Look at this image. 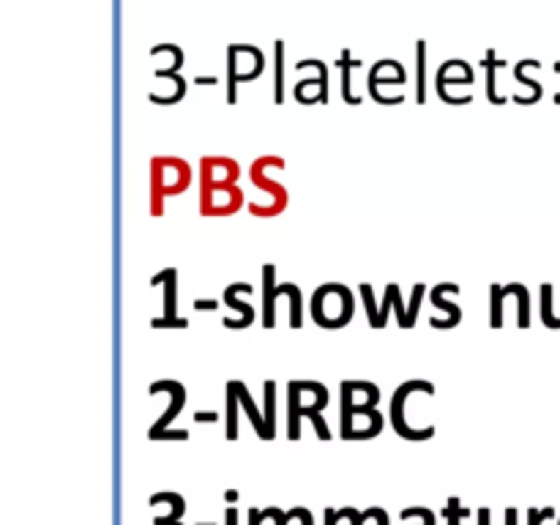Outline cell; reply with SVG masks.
I'll return each instance as SVG.
<instances>
[{
    "label": "cell",
    "mask_w": 560,
    "mask_h": 525,
    "mask_svg": "<svg viewBox=\"0 0 560 525\" xmlns=\"http://www.w3.org/2000/svg\"><path fill=\"white\" fill-rule=\"evenodd\" d=\"M176 525H181V523H176Z\"/></svg>",
    "instance_id": "37"
},
{
    "label": "cell",
    "mask_w": 560,
    "mask_h": 525,
    "mask_svg": "<svg viewBox=\"0 0 560 525\" xmlns=\"http://www.w3.org/2000/svg\"><path fill=\"white\" fill-rule=\"evenodd\" d=\"M227 438L235 440L238 438V394L235 388L227 383Z\"/></svg>",
    "instance_id": "7"
},
{
    "label": "cell",
    "mask_w": 560,
    "mask_h": 525,
    "mask_svg": "<svg viewBox=\"0 0 560 525\" xmlns=\"http://www.w3.org/2000/svg\"><path fill=\"white\" fill-rule=\"evenodd\" d=\"M506 290L519 296V329H527V326H530V301H527V290L522 285H508Z\"/></svg>",
    "instance_id": "9"
},
{
    "label": "cell",
    "mask_w": 560,
    "mask_h": 525,
    "mask_svg": "<svg viewBox=\"0 0 560 525\" xmlns=\"http://www.w3.org/2000/svg\"><path fill=\"white\" fill-rule=\"evenodd\" d=\"M478 525H490V509H481L478 511Z\"/></svg>",
    "instance_id": "32"
},
{
    "label": "cell",
    "mask_w": 560,
    "mask_h": 525,
    "mask_svg": "<svg viewBox=\"0 0 560 525\" xmlns=\"http://www.w3.org/2000/svg\"><path fill=\"white\" fill-rule=\"evenodd\" d=\"M424 53H426V47H424V41H419L416 44V55H419V93H416V99L419 102H424Z\"/></svg>",
    "instance_id": "22"
},
{
    "label": "cell",
    "mask_w": 560,
    "mask_h": 525,
    "mask_svg": "<svg viewBox=\"0 0 560 525\" xmlns=\"http://www.w3.org/2000/svg\"><path fill=\"white\" fill-rule=\"evenodd\" d=\"M203 525H210V523H203Z\"/></svg>",
    "instance_id": "36"
},
{
    "label": "cell",
    "mask_w": 560,
    "mask_h": 525,
    "mask_svg": "<svg viewBox=\"0 0 560 525\" xmlns=\"http://www.w3.org/2000/svg\"><path fill=\"white\" fill-rule=\"evenodd\" d=\"M468 511L459 507V498H451L448 501V509H446V517H448V525H459V520L465 517Z\"/></svg>",
    "instance_id": "21"
},
{
    "label": "cell",
    "mask_w": 560,
    "mask_h": 525,
    "mask_svg": "<svg viewBox=\"0 0 560 525\" xmlns=\"http://www.w3.org/2000/svg\"><path fill=\"white\" fill-rule=\"evenodd\" d=\"M216 413H194V421H216Z\"/></svg>",
    "instance_id": "31"
},
{
    "label": "cell",
    "mask_w": 560,
    "mask_h": 525,
    "mask_svg": "<svg viewBox=\"0 0 560 525\" xmlns=\"http://www.w3.org/2000/svg\"><path fill=\"white\" fill-rule=\"evenodd\" d=\"M542 317L546 329H560V323L552 317V285H542Z\"/></svg>",
    "instance_id": "11"
},
{
    "label": "cell",
    "mask_w": 560,
    "mask_h": 525,
    "mask_svg": "<svg viewBox=\"0 0 560 525\" xmlns=\"http://www.w3.org/2000/svg\"><path fill=\"white\" fill-rule=\"evenodd\" d=\"M219 307V301H200V298H194V309H216Z\"/></svg>",
    "instance_id": "25"
},
{
    "label": "cell",
    "mask_w": 560,
    "mask_h": 525,
    "mask_svg": "<svg viewBox=\"0 0 560 525\" xmlns=\"http://www.w3.org/2000/svg\"><path fill=\"white\" fill-rule=\"evenodd\" d=\"M402 517L404 520H410V517H421L424 523L426 525H435L438 523V517H435V511H429V509H421V507H416V509H404L402 511Z\"/></svg>",
    "instance_id": "19"
},
{
    "label": "cell",
    "mask_w": 560,
    "mask_h": 525,
    "mask_svg": "<svg viewBox=\"0 0 560 525\" xmlns=\"http://www.w3.org/2000/svg\"><path fill=\"white\" fill-rule=\"evenodd\" d=\"M274 381H268L265 383V424H268V433H271V438H274Z\"/></svg>",
    "instance_id": "17"
},
{
    "label": "cell",
    "mask_w": 560,
    "mask_h": 525,
    "mask_svg": "<svg viewBox=\"0 0 560 525\" xmlns=\"http://www.w3.org/2000/svg\"><path fill=\"white\" fill-rule=\"evenodd\" d=\"M503 298H506L503 287H500V285H492V326H495V329L503 326V315H500V301H503Z\"/></svg>",
    "instance_id": "15"
},
{
    "label": "cell",
    "mask_w": 560,
    "mask_h": 525,
    "mask_svg": "<svg viewBox=\"0 0 560 525\" xmlns=\"http://www.w3.org/2000/svg\"><path fill=\"white\" fill-rule=\"evenodd\" d=\"M506 525H517V509H508L506 511Z\"/></svg>",
    "instance_id": "34"
},
{
    "label": "cell",
    "mask_w": 560,
    "mask_h": 525,
    "mask_svg": "<svg viewBox=\"0 0 560 525\" xmlns=\"http://www.w3.org/2000/svg\"><path fill=\"white\" fill-rule=\"evenodd\" d=\"M194 85H219L216 77H194Z\"/></svg>",
    "instance_id": "26"
},
{
    "label": "cell",
    "mask_w": 560,
    "mask_h": 525,
    "mask_svg": "<svg viewBox=\"0 0 560 525\" xmlns=\"http://www.w3.org/2000/svg\"><path fill=\"white\" fill-rule=\"evenodd\" d=\"M394 296H397V285H388V287H385V304H383V309H380V320H377V329H383V326H385V317H388L391 307H394Z\"/></svg>",
    "instance_id": "20"
},
{
    "label": "cell",
    "mask_w": 560,
    "mask_h": 525,
    "mask_svg": "<svg viewBox=\"0 0 560 525\" xmlns=\"http://www.w3.org/2000/svg\"><path fill=\"white\" fill-rule=\"evenodd\" d=\"M443 287H446V285H438V287H435V290H432V301H435V307H440V309H446V312H448V315H451V320H448V329H451V326H454L456 320H459V309H456L454 304H448V301H443Z\"/></svg>",
    "instance_id": "13"
},
{
    "label": "cell",
    "mask_w": 560,
    "mask_h": 525,
    "mask_svg": "<svg viewBox=\"0 0 560 525\" xmlns=\"http://www.w3.org/2000/svg\"><path fill=\"white\" fill-rule=\"evenodd\" d=\"M339 523V514H336V509H325V525H336Z\"/></svg>",
    "instance_id": "29"
},
{
    "label": "cell",
    "mask_w": 560,
    "mask_h": 525,
    "mask_svg": "<svg viewBox=\"0 0 560 525\" xmlns=\"http://www.w3.org/2000/svg\"><path fill=\"white\" fill-rule=\"evenodd\" d=\"M151 394H158V391H170V397H173V405L167 408V413L161 416V419L148 430V438L151 440H164V433H167V427L176 421V416L181 413V408H183V403H186V388L181 383H176V381H158V383H154L151 388H148Z\"/></svg>",
    "instance_id": "2"
},
{
    "label": "cell",
    "mask_w": 560,
    "mask_h": 525,
    "mask_svg": "<svg viewBox=\"0 0 560 525\" xmlns=\"http://www.w3.org/2000/svg\"><path fill=\"white\" fill-rule=\"evenodd\" d=\"M227 525H238V511L235 509H227Z\"/></svg>",
    "instance_id": "35"
},
{
    "label": "cell",
    "mask_w": 560,
    "mask_h": 525,
    "mask_svg": "<svg viewBox=\"0 0 560 525\" xmlns=\"http://www.w3.org/2000/svg\"><path fill=\"white\" fill-rule=\"evenodd\" d=\"M306 66H315V60H301L298 69H306ZM317 69H320V99L317 102H328V71H325V63L317 60Z\"/></svg>",
    "instance_id": "14"
},
{
    "label": "cell",
    "mask_w": 560,
    "mask_h": 525,
    "mask_svg": "<svg viewBox=\"0 0 560 525\" xmlns=\"http://www.w3.org/2000/svg\"><path fill=\"white\" fill-rule=\"evenodd\" d=\"M167 293H164V317L158 320H151V329H186L189 320L186 317H178V271L170 268V277H167Z\"/></svg>",
    "instance_id": "3"
},
{
    "label": "cell",
    "mask_w": 560,
    "mask_h": 525,
    "mask_svg": "<svg viewBox=\"0 0 560 525\" xmlns=\"http://www.w3.org/2000/svg\"><path fill=\"white\" fill-rule=\"evenodd\" d=\"M352 391H355L352 383L350 381H345V383H342V438H345V440H355V430H352V413H355V410H352V408H355V405H352Z\"/></svg>",
    "instance_id": "6"
},
{
    "label": "cell",
    "mask_w": 560,
    "mask_h": 525,
    "mask_svg": "<svg viewBox=\"0 0 560 525\" xmlns=\"http://www.w3.org/2000/svg\"><path fill=\"white\" fill-rule=\"evenodd\" d=\"M276 102H284V41H276Z\"/></svg>",
    "instance_id": "12"
},
{
    "label": "cell",
    "mask_w": 560,
    "mask_h": 525,
    "mask_svg": "<svg viewBox=\"0 0 560 525\" xmlns=\"http://www.w3.org/2000/svg\"><path fill=\"white\" fill-rule=\"evenodd\" d=\"M555 511L552 509H527V525H542L544 520H549Z\"/></svg>",
    "instance_id": "23"
},
{
    "label": "cell",
    "mask_w": 560,
    "mask_h": 525,
    "mask_svg": "<svg viewBox=\"0 0 560 525\" xmlns=\"http://www.w3.org/2000/svg\"><path fill=\"white\" fill-rule=\"evenodd\" d=\"M230 386L235 388V394H238V400H241V405L246 408V413H249V419H252V424H254V430H257V435L263 438V440H271V433H268V424H265L263 419H260V413H257V408H254V403H252V397H249V391H246V386L241 383V381H230Z\"/></svg>",
    "instance_id": "5"
},
{
    "label": "cell",
    "mask_w": 560,
    "mask_h": 525,
    "mask_svg": "<svg viewBox=\"0 0 560 525\" xmlns=\"http://www.w3.org/2000/svg\"><path fill=\"white\" fill-rule=\"evenodd\" d=\"M263 280V323L265 329H274V301L281 293V287H274V265H265Z\"/></svg>",
    "instance_id": "4"
},
{
    "label": "cell",
    "mask_w": 560,
    "mask_h": 525,
    "mask_svg": "<svg viewBox=\"0 0 560 525\" xmlns=\"http://www.w3.org/2000/svg\"><path fill=\"white\" fill-rule=\"evenodd\" d=\"M421 296H424V285H416V287H413V301H410V312H407V317H410V326H413V320H416V315H419Z\"/></svg>",
    "instance_id": "24"
},
{
    "label": "cell",
    "mask_w": 560,
    "mask_h": 525,
    "mask_svg": "<svg viewBox=\"0 0 560 525\" xmlns=\"http://www.w3.org/2000/svg\"><path fill=\"white\" fill-rule=\"evenodd\" d=\"M361 296H364V304H367L369 320H372V326L377 329V320H380V315H377V307H375V296H372V287H369V285H361Z\"/></svg>",
    "instance_id": "18"
},
{
    "label": "cell",
    "mask_w": 560,
    "mask_h": 525,
    "mask_svg": "<svg viewBox=\"0 0 560 525\" xmlns=\"http://www.w3.org/2000/svg\"><path fill=\"white\" fill-rule=\"evenodd\" d=\"M298 514H301V509H290V511H287V514H284V511H281V509H276V507H271V509H263V520L265 517H271V520H274V523L276 525H287L290 523V520H296Z\"/></svg>",
    "instance_id": "16"
},
{
    "label": "cell",
    "mask_w": 560,
    "mask_h": 525,
    "mask_svg": "<svg viewBox=\"0 0 560 525\" xmlns=\"http://www.w3.org/2000/svg\"><path fill=\"white\" fill-rule=\"evenodd\" d=\"M352 66H358V60H350V53H342V96H345V102L358 105L361 99L350 93V69Z\"/></svg>",
    "instance_id": "8"
},
{
    "label": "cell",
    "mask_w": 560,
    "mask_h": 525,
    "mask_svg": "<svg viewBox=\"0 0 560 525\" xmlns=\"http://www.w3.org/2000/svg\"><path fill=\"white\" fill-rule=\"evenodd\" d=\"M424 525H426V523H424Z\"/></svg>",
    "instance_id": "38"
},
{
    "label": "cell",
    "mask_w": 560,
    "mask_h": 525,
    "mask_svg": "<svg viewBox=\"0 0 560 525\" xmlns=\"http://www.w3.org/2000/svg\"><path fill=\"white\" fill-rule=\"evenodd\" d=\"M410 391H424V394H435V386L432 383H424V381H410V383H402L397 391H394V400H391V421H394V430L399 433L402 438L407 440H426V438L435 435V430L432 427H426V430H410L407 424H404V400H407V394Z\"/></svg>",
    "instance_id": "1"
},
{
    "label": "cell",
    "mask_w": 560,
    "mask_h": 525,
    "mask_svg": "<svg viewBox=\"0 0 560 525\" xmlns=\"http://www.w3.org/2000/svg\"><path fill=\"white\" fill-rule=\"evenodd\" d=\"M298 520H301L303 525H315V523H312V514H309V511H306L303 507H301V514H298Z\"/></svg>",
    "instance_id": "30"
},
{
    "label": "cell",
    "mask_w": 560,
    "mask_h": 525,
    "mask_svg": "<svg viewBox=\"0 0 560 525\" xmlns=\"http://www.w3.org/2000/svg\"><path fill=\"white\" fill-rule=\"evenodd\" d=\"M260 520H263V511L260 509H252L249 511V525H260Z\"/></svg>",
    "instance_id": "27"
},
{
    "label": "cell",
    "mask_w": 560,
    "mask_h": 525,
    "mask_svg": "<svg viewBox=\"0 0 560 525\" xmlns=\"http://www.w3.org/2000/svg\"><path fill=\"white\" fill-rule=\"evenodd\" d=\"M350 520H352V525H364V514H358L355 509H350Z\"/></svg>",
    "instance_id": "33"
},
{
    "label": "cell",
    "mask_w": 560,
    "mask_h": 525,
    "mask_svg": "<svg viewBox=\"0 0 560 525\" xmlns=\"http://www.w3.org/2000/svg\"><path fill=\"white\" fill-rule=\"evenodd\" d=\"M298 391H301V383H290V440H298V419H301Z\"/></svg>",
    "instance_id": "10"
},
{
    "label": "cell",
    "mask_w": 560,
    "mask_h": 525,
    "mask_svg": "<svg viewBox=\"0 0 560 525\" xmlns=\"http://www.w3.org/2000/svg\"><path fill=\"white\" fill-rule=\"evenodd\" d=\"M372 514H375L377 525H388V514H385L383 509H372Z\"/></svg>",
    "instance_id": "28"
}]
</instances>
